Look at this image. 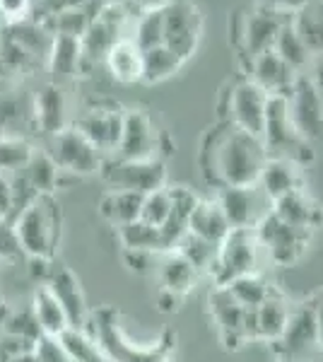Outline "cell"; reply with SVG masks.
<instances>
[{
	"label": "cell",
	"instance_id": "1",
	"mask_svg": "<svg viewBox=\"0 0 323 362\" xmlns=\"http://www.w3.org/2000/svg\"><path fill=\"white\" fill-rule=\"evenodd\" d=\"M266 162L268 153L261 136L246 133L227 121H217L205 133L198 155L205 184L217 191L227 186L256 184Z\"/></svg>",
	"mask_w": 323,
	"mask_h": 362
},
{
	"label": "cell",
	"instance_id": "2",
	"mask_svg": "<svg viewBox=\"0 0 323 362\" xmlns=\"http://www.w3.org/2000/svg\"><path fill=\"white\" fill-rule=\"evenodd\" d=\"M17 247L29 259L51 261L61 242V210L54 196H37L13 220Z\"/></svg>",
	"mask_w": 323,
	"mask_h": 362
},
{
	"label": "cell",
	"instance_id": "3",
	"mask_svg": "<svg viewBox=\"0 0 323 362\" xmlns=\"http://www.w3.org/2000/svg\"><path fill=\"white\" fill-rule=\"evenodd\" d=\"M292 17L295 15L266 10V8H258V5L256 8H239L229 15V42L239 51L244 68L258 54L273 49L280 27L285 22H290Z\"/></svg>",
	"mask_w": 323,
	"mask_h": 362
},
{
	"label": "cell",
	"instance_id": "4",
	"mask_svg": "<svg viewBox=\"0 0 323 362\" xmlns=\"http://www.w3.org/2000/svg\"><path fill=\"white\" fill-rule=\"evenodd\" d=\"M268 95L256 83H251L246 75H237L234 80H227V85L220 90L217 97V116L220 121L242 128L246 133L261 136L266 124Z\"/></svg>",
	"mask_w": 323,
	"mask_h": 362
},
{
	"label": "cell",
	"instance_id": "5",
	"mask_svg": "<svg viewBox=\"0 0 323 362\" xmlns=\"http://www.w3.org/2000/svg\"><path fill=\"white\" fill-rule=\"evenodd\" d=\"M261 140L266 145L268 157H285V160L307 165L316 157L314 150L309 148L297 133L290 116V104L287 97H270L266 109V124H263Z\"/></svg>",
	"mask_w": 323,
	"mask_h": 362
},
{
	"label": "cell",
	"instance_id": "6",
	"mask_svg": "<svg viewBox=\"0 0 323 362\" xmlns=\"http://www.w3.org/2000/svg\"><path fill=\"white\" fill-rule=\"evenodd\" d=\"M263 244L258 239L256 230H229V235L220 242L215 266L210 268L215 285H227L234 278L258 273L261 266Z\"/></svg>",
	"mask_w": 323,
	"mask_h": 362
},
{
	"label": "cell",
	"instance_id": "7",
	"mask_svg": "<svg viewBox=\"0 0 323 362\" xmlns=\"http://www.w3.org/2000/svg\"><path fill=\"white\" fill-rule=\"evenodd\" d=\"M90 334L99 341L109 362H167L169 343L160 346V341L155 346H135L119 326V314L109 307L95 314V329Z\"/></svg>",
	"mask_w": 323,
	"mask_h": 362
},
{
	"label": "cell",
	"instance_id": "8",
	"mask_svg": "<svg viewBox=\"0 0 323 362\" xmlns=\"http://www.w3.org/2000/svg\"><path fill=\"white\" fill-rule=\"evenodd\" d=\"M164 145H167V133L155 124V119L145 109H126L123 114V131L119 148L111 157L119 160H162L164 162Z\"/></svg>",
	"mask_w": 323,
	"mask_h": 362
},
{
	"label": "cell",
	"instance_id": "9",
	"mask_svg": "<svg viewBox=\"0 0 323 362\" xmlns=\"http://www.w3.org/2000/svg\"><path fill=\"white\" fill-rule=\"evenodd\" d=\"M46 153L51 155V160L56 162L63 174H70L75 179L99 174L104 160H107L75 126H68L58 131L56 136H51Z\"/></svg>",
	"mask_w": 323,
	"mask_h": 362
},
{
	"label": "cell",
	"instance_id": "10",
	"mask_svg": "<svg viewBox=\"0 0 323 362\" xmlns=\"http://www.w3.org/2000/svg\"><path fill=\"white\" fill-rule=\"evenodd\" d=\"M99 177L109 184L114 191H133V194L148 196L152 191L167 186V165L162 160H119V157H107Z\"/></svg>",
	"mask_w": 323,
	"mask_h": 362
},
{
	"label": "cell",
	"instance_id": "11",
	"mask_svg": "<svg viewBox=\"0 0 323 362\" xmlns=\"http://www.w3.org/2000/svg\"><path fill=\"white\" fill-rule=\"evenodd\" d=\"M232 230H256L273 213V198L261 189V184L227 186L215 196Z\"/></svg>",
	"mask_w": 323,
	"mask_h": 362
},
{
	"label": "cell",
	"instance_id": "12",
	"mask_svg": "<svg viewBox=\"0 0 323 362\" xmlns=\"http://www.w3.org/2000/svg\"><path fill=\"white\" fill-rule=\"evenodd\" d=\"M287 104H290L292 124L302 140L314 153H323V99L307 73L299 75Z\"/></svg>",
	"mask_w": 323,
	"mask_h": 362
},
{
	"label": "cell",
	"instance_id": "13",
	"mask_svg": "<svg viewBox=\"0 0 323 362\" xmlns=\"http://www.w3.org/2000/svg\"><path fill=\"white\" fill-rule=\"evenodd\" d=\"M278 362H307L314 350H319V326H316L314 300L295 305L285 334L273 343Z\"/></svg>",
	"mask_w": 323,
	"mask_h": 362
},
{
	"label": "cell",
	"instance_id": "14",
	"mask_svg": "<svg viewBox=\"0 0 323 362\" xmlns=\"http://www.w3.org/2000/svg\"><path fill=\"white\" fill-rule=\"evenodd\" d=\"M203 34V15L189 0H169L164 5V46L181 61L196 54Z\"/></svg>",
	"mask_w": 323,
	"mask_h": 362
},
{
	"label": "cell",
	"instance_id": "15",
	"mask_svg": "<svg viewBox=\"0 0 323 362\" xmlns=\"http://www.w3.org/2000/svg\"><path fill=\"white\" fill-rule=\"evenodd\" d=\"M126 22H128V13L123 10L121 3L102 5L97 17L92 20V25L87 27V32L80 37L82 66H85V63H97V61L104 63L111 46L116 42H121V39H128Z\"/></svg>",
	"mask_w": 323,
	"mask_h": 362
},
{
	"label": "cell",
	"instance_id": "16",
	"mask_svg": "<svg viewBox=\"0 0 323 362\" xmlns=\"http://www.w3.org/2000/svg\"><path fill=\"white\" fill-rule=\"evenodd\" d=\"M256 235L261 239L268 259L278 266H290V264H295V261H299L311 242L309 230H299V227L287 225L275 213H270L268 218L256 227Z\"/></svg>",
	"mask_w": 323,
	"mask_h": 362
},
{
	"label": "cell",
	"instance_id": "17",
	"mask_svg": "<svg viewBox=\"0 0 323 362\" xmlns=\"http://www.w3.org/2000/svg\"><path fill=\"white\" fill-rule=\"evenodd\" d=\"M123 114L119 104H92L82 109V114L75 119V128L90 140L104 157H111L119 148L121 131H123Z\"/></svg>",
	"mask_w": 323,
	"mask_h": 362
},
{
	"label": "cell",
	"instance_id": "18",
	"mask_svg": "<svg viewBox=\"0 0 323 362\" xmlns=\"http://www.w3.org/2000/svg\"><path fill=\"white\" fill-rule=\"evenodd\" d=\"M242 75H246L251 83H256L268 97H290V92L295 90L302 73H297L292 66H287L273 49H268L263 54H258L244 68Z\"/></svg>",
	"mask_w": 323,
	"mask_h": 362
},
{
	"label": "cell",
	"instance_id": "19",
	"mask_svg": "<svg viewBox=\"0 0 323 362\" xmlns=\"http://www.w3.org/2000/svg\"><path fill=\"white\" fill-rule=\"evenodd\" d=\"M210 314L217 326V334H220L222 343L229 350H239L244 343H249L246 338V307L239 305L232 297V293L225 285H215L213 293H210Z\"/></svg>",
	"mask_w": 323,
	"mask_h": 362
},
{
	"label": "cell",
	"instance_id": "20",
	"mask_svg": "<svg viewBox=\"0 0 323 362\" xmlns=\"http://www.w3.org/2000/svg\"><path fill=\"white\" fill-rule=\"evenodd\" d=\"M44 285L56 295L61 307L66 309L70 326H73V329H87L90 309H87L85 293H82V288H80L78 276H75L68 266H51Z\"/></svg>",
	"mask_w": 323,
	"mask_h": 362
},
{
	"label": "cell",
	"instance_id": "21",
	"mask_svg": "<svg viewBox=\"0 0 323 362\" xmlns=\"http://www.w3.org/2000/svg\"><path fill=\"white\" fill-rule=\"evenodd\" d=\"M273 213L278 215L283 223L299 227V230H309V232H314L323 220V210L319 206V201H316L307 189L292 191V194L278 198V201L273 203Z\"/></svg>",
	"mask_w": 323,
	"mask_h": 362
},
{
	"label": "cell",
	"instance_id": "22",
	"mask_svg": "<svg viewBox=\"0 0 323 362\" xmlns=\"http://www.w3.org/2000/svg\"><path fill=\"white\" fill-rule=\"evenodd\" d=\"M32 116L34 124L46 138L56 136L58 131L68 128V102L66 95L58 85H46L44 90L37 92L32 102Z\"/></svg>",
	"mask_w": 323,
	"mask_h": 362
},
{
	"label": "cell",
	"instance_id": "23",
	"mask_svg": "<svg viewBox=\"0 0 323 362\" xmlns=\"http://www.w3.org/2000/svg\"><path fill=\"white\" fill-rule=\"evenodd\" d=\"M258 184L275 203L278 198L292 194V191L307 189L304 186V165L285 160V157H268Z\"/></svg>",
	"mask_w": 323,
	"mask_h": 362
},
{
	"label": "cell",
	"instance_id": "24",
	"mask_svg": "<svg viewBox=\"0 0 323 362\" xmlns=\"http://www.w3.org/2000/svg\"><path fill=\"white\" fill-rule=\"evenodd\" d=\"M157 280H160V288L169 290V293L184 297L189 295L196 285V280L201 273L193 268L179 251H164L160 256V264H157Z\"/></svg>",
	"mask_w": 323,
	"mask_h": 362
},
{
	"label": "cell",
	"instance_id": "25",
	"mask_svg": "<svg viewBox=\"0 0 323 362\" xmlns=\"http://www.w3.org/2000/svg\"><path fill=\"white\" fill-rule=\"evenodd\" d=\"M104 66L109 68L111 78L116 83L123 85L143 83V51L135 46L131 37L121 39V42L111 46V51L104 58Z\"/></svg>",
	"mask_w": 323,
	"mask_h": 362
},
{
	"label": "cell",
	"instance_id": "26",
	"mask_svg": "<svg viewBox=\"0 0 323 362\" xmlns=\"http://www.w3.org/2000/svg\"><path fill=\"white\" fill-rule=\"evenodd\" d=\"M229 230H232V227H229L220 203H217L215 198H198L196 208H193V213L189 218V232L208 239V242L220 244L222 239L229 235Z\"/></svg>",
	"mask_w": 323,
	"mask_h": 362
},
{
	"label": "cell",
	"instance_id": "27",
	"mask_svg": "<svg viewBox=\"0 0 323 362\" xmlns=\"http://www.w3.org/2000/svg\"><path fill=\"white\" fill-rule=\"evenodd\" d=\"M143 194H133V191H114L109 189L107 194L99 198V215L114 227H123L128 223L140 220V210H143Z\"/></svg>",
	"mask_w": 323,
	"mask_h": 362
},
{
	"label": "cell",
	"instance_id": "28",
	"mask_svg": "<svg viewBox=\"0 0 323 362\" xmlns=\"http://www.w3.org/2000/svg\"><path fill=\"white\" fill-rule=\"evenodd\" d=\"M32 314H34V319H37L41 334L49 338H58L70 326L66 309L61 307V302L56 300V295L51 293L46 285H41L37 293H34Z\"/></svg>",
	"mask_w": 323,
	"mask_h": 362
},
{
	"label": "cell",
	"instance_id": "29",
	"mask_svg": "<svg viewBox=\"0 0 323 362\" xmlns=\"http://www.w3.org/2000/svg\"><path fill=\"white\" fill-rule=\"evenodd\" d=\"M49 70L56 80H68L82 70V44L80 39L66 37V34H54L49 51Z\"/></svg>",
	"mask_w": 323,
	"mask_h": 362
},
{
	"label": "cell",
	"instance_id": "30",
	"mask_svg": "<svg viewBox=\"0 0 323 362\" xmlns=\"http://www.w3.org/2000/svg\"><path fill=\"white\" fill-rule=\"evenodd\" d=\"M292 305H287V300L280 293H270V297L263 302L261 307H256V319H258V341H270L275 343L280 336L285 334V326L290 321Z\"/></svg>",
	"mask_w": 323,
	"mask_h": 362
},
{
	"label": "cell",
	"instance_id": "31",
	"mask_svg": "<svg viewBox=\"0 0 323 362\" xmlns=\"http://www.w3.org/2000/svg\"><path fill=\"white\" fill-rule=\"evenodd\" d=\"M295 17L280 27L278 37H275V44H273V51L283 58L287 66H292L297 73L304 75V70L309 68L314 54H311V49L307 46V42H304V37L299 34V29L295 25Z\"/></svg>",
	"mask_w": 323,
	"mask_h": 362
},
{
	"label": "cell",
	"instance_id": "32",
	"mask_svg": "<svg viewBox=\"0 0 323 362\" xmlns=\"http://www.w3.org/2000/svg\"><path fill=\"white\" fill-rule=\"evenodd\" d=\"M22 174H25V179L32 184V189L37 191L39 196H54V191L61 189L63 172L58 169V165L51 160V155L46 153V150H41V153L34 150L27 167L22 169Z\"/></svg>",
	"mask_w": 323,
	"mask_h": 362
},
{
	"label": "cell",
	"instance_id": "33",
	"mask_svg": "<svg viewBox=\"0 0 323 362\" xmlns=\"http://www.w3.org/2000/svg\"><path fill=\"white\" fill-rule=\"evenodd\" d=\"M56 341L73 362H109L107 353L99 346V341L87 329H73V326H68Z\"/></svg>",
	"mask_w": 323,
	"mask_h": 362
},
{
	"label": "cell",
	"instance_id": "34",
	"mask_svg": "<svg viewBox=\"0 0 323 362\" xmlns=\"http://www.w3.org/2000/svg\"><path fill=\"white\" fill-rule=\"evenodd\" d=\"M186 61H181L167 46H155V49L143 51V83L145 85H157L164 83L167 78H172L174 73H179L181 66Z\"/></svg>",
	"mask_w": 323,
	"mask_h": 362
},
{
	"label": "cell",
	"instance_id": "35",
	"mask_svg": "<svg viewBox=\"0 0 323 362\" xmlns=\"http://www.w3.org/2000/svg\"><path fill=\"white\" fill-rule=\"evenodd\" d=\"M116 230H119V239H121L123 249L157 251V254L169 251L167 239H164L160 227H152L148 223H143V220H135V223L116 227Z\"/></svg>",
	"mask_w": 323,
	"mask_h": 362
},
{
	"label": "cell",
	"instance_id": "36",
	"mask_svg": "<svg viewBox=\"0 0 323 362\" xmlns=\"http://www.w3.org/2000/svg\"><path fill=\"white\" fill-rule=\"evenodd\" d=\"M217 249H220V244L208 242V239L193 235V232H186L172 251H179L198 273H210V268L215 266L217 259Z\"/></svg>",
	"mask_w": 323,
	"mask_h": 362
},
{
	"label": "cell",
	"instance_id": "37",
	"mask_svg": "<svg viewBox=\"0 0 323 362\" xmlns=\"http://www.w3.org/2000/svg\"><path fill=\"white\" fill-rule=\"evenodd\" d=\"M225 288L232 293L234 300L239 302L246 309H256L261 307L263 302L268 300L270 293H273V285H268L266 280L261 278V273H251V276H242L234 278L232 283H227Z\"/></svg>",
	"mask_w": 323,
	"mask_h": 362
},
{
	"label": "cell",
	"instance_id": "38",
	"mask_svg": "<svg viewBox=\"0 0 323 362\" xmlns=\"http://www.w3.org/2000/svg\"><path fill=\"white\" fill-rule=\"evenodd\" d=\"M131 39L140 51L162 46L164 44V8L143 10V15L135 20Z\"/></svg>",
	"mask_w": 323,
	"mask_h": 362
},
{
	"label": "cell",
	"instance_id": "39",
	"mask_svg": "<svg viewBox=\"0 0 323 362\" xmlns=\"http://www.w3.org/2000/svg\"><path fill=\"white\" fill-rule=\"evenodd\" d=\"M34 148L25 138L5 136L0 138V174H17L27 167L29 157H32Z\"/></svg>",
	"mask_w": 323,
	"mask_h": 362
},
{
	"label": "cell",
	"instance_id": "40",
	"mask_svg": "<svg viewBox=\"0 0 323 362\" xmlns=\"http://www.w3.org/2000/svg\"><path fill=\"white\" fill-rule=\"evenodd\" d=\"M90 5L92 3H85V5H78V8H68V10H61V13L51 15L56 34H66V37L80 39L82 34L87 32V27L92 25V20L97 17V13L95 15L90 13Z\"/></svg>",
	"mask_w": 323,
	"mask_h": 362
},
{
	"label": "cell",
	"instance_id": "41",
	"mask_svg": "<svg viewBox=\"0 0 323 362\" xmlns=\"http://www.w3.org/2000/svg\"><path fill=\"white\" fill-rule=\"evenodd\" d=\"M172 215V196L169 189H157L143 198V210H140V220L152 227H164Z\"/></svg>",
	"mask_w": 323,
	"mask_h": 362
},
{
	"label": "cell",
	"instance_id": "42",
	"mask_svg": "<svg viewBox=\"0 0 323 362\" xmlns=\"http://www.w3.org/2000/svg\"><path fill=\"white\" fill-rule=\"evenodd\" d=\"M3 329L5 334H13V336H20V338H27V341H34L39 343V338L44 336L34 319V314H13V317H5L3 321Z\"/></svg>",
	"mask_w": 323,
	"mask_h": 362
},
{
	"label": "cell",
	"instance_id": "43",
	"mask_svg": "<svg viewBox=\"0 0 323 362\" xmlns=\"http://www.w3.org/2000/svg\"><path fill=\"white\" fill-rule=\"evenodd\" d=\"M160 256L162 254H157V251L123 249V264L128 266V271L138 273V276H148V273H155L157 271Z\"/></svg>",
	"mask_w": 323,
	"mask_h": 362
},
{
	"label": "cell",
	"instance_id": "44",
	"mask_svg": "<svg viewBox=\"0 0 323 362\" xmlns=\"http://www.w3.org/2000/svg\"><path fill=\"white\" fill-rule=\"evenodd\" d=\"M34 348H37L34 341H27V338H20L13 334H3V338H0V360L13 362L15 358H20V355H25Z\"/></svg>",
	"mask_w": 323,
	"mask_h": 362
},
{
	"label": "cell",
	"instance_id": "45",
	"mask_svg": "<svg viewBox=\"0 0 323 362\" xmlns=\"http://www.w3.org/2000/svg\"><path fill=\"white\" fill-rule=\"evenodd\" d=\"M29 10H32V0H0V15H3L10 25L25 22Z\"/></svg>",
	"mask_w": 323,
	"mask_h": 362
},
{
	"label": "cell",
	"instance_id": "46",
	"mask_svg": "<svg viewBox=\"0 0 323 362\" xmlns=\"http://www.w3.org/2000/svg\"><path fill=\"white\" fill-rule=\"evenodd\" d=\"M15 198H13V181L8 174H0V220L13 223Z\"/></svg>",
	"mask_w": 323,
	"mask_h": 362
},
{
	"label": "cell",
	"instance_id": "47",
	"mask_svg": "<svg viewBox=\"0 0 323 362\" xmlns=\"http://www.w3.org/2000/svg\"><path fill=\"white\" fill-rule=\"evenodd\" d=\"M309 3H311V0H258V8L278 10V13L297 15V13H302V10L307 8Z\"/></svg>",
	"mask_w": 323,
	"mask_h": 362
},
{
	"label": "cell",
	"instance_id": "48",
	"mask_svg": "<svg viewBox=\"0 0 323 362\" xmlns=\"http://www.w3.org/2000/svg\"><path fill=\"white\" fill-rule=\"evenodd\" d=\"M179 302H181V297L179 295H174V293H169V290H157V309L164 314H172L179 309Z\"/></svg>",
	"mask_w": 323,
	"mask_h": 362
},
{
	"label": "cell",
	"instance_id": "49",
	"mask_svg": "<svg viewBox=\"0 0 323 362\" xmlns=\"http://www.w3.org/2000/svg\"><path fill=\"white\" fill-rule=\"evenodd\" d=\"M316 309V326H319V350H323V290L314 297Z\"/></svg>",
	"mask_w": 323,
	"mask_h": 362
},
{
	"label": "cell",
	"instance_id": "50",
	"mask_svg": "<svg viewBox=\"0 0 323 362\" xmlns=\"http://www.w3.org/2000/svg\"><path fill=\"white\" fill-rule=\"evenodd\" d=\"M131 3L140 5L143 10H155V8H164L169 0H131Z\"/></svg>",
	"mask_w": 323,
	"mask_h": 362
},
{
	"label": "cell",
	"instance_id": "51",
	"mask_svg": "<svg viewBox=\"0 0 323 362\" xmlns=\"http://www.w3.org/2000/svg\"><path fill=\"white\" fill-rule=\"evenodd\" d=\"M13 362H41V360H39V355H37V348H34V350H29V353L20 355V358H15Z\"/></svg>",
	"mask_w": 323,
	"mask_h": 362
},
{
	"label": "cell",
	"instance_id": "52",
	"mask_svg": "<svg viewBox=\"0 0 323 362\" xmlns=\"http://www.w3.org/2000/svg\"><path fill=\"white\" fill-rule=\"evenodd\" d=\"M311 80H314L316 90H319V95H321V99H323V63H321V66H319V73H316V75H314V78H311Z\"/></svg>",
	"mask_w": 323,
	"mask_h": 362
},
{
	"label": "cell",
	"instance_id": "53",
	"mask_svg": "<svg viewBox=\"0 0 323 362\" xmlns=\"http://www.w3.org/2000/svg\"><path fill=\"white\" fill-rule=\"evenodd\" d=\"M319 3H321V5H323V0H319Z\"/></svg>",
	"mask_w": 323,
	"mask_h": 362
}]
</instances>
